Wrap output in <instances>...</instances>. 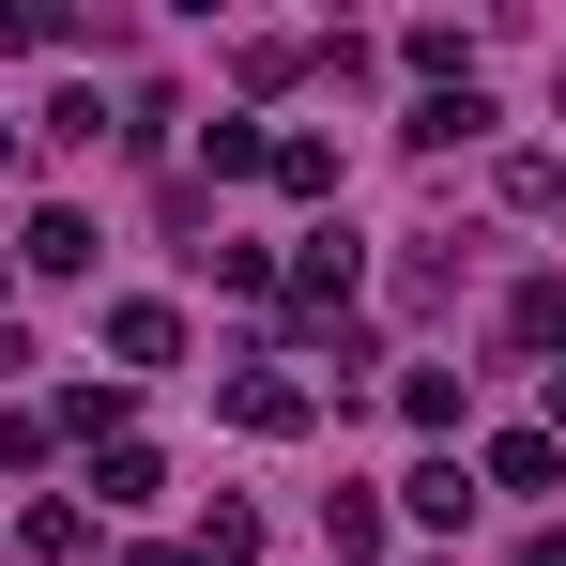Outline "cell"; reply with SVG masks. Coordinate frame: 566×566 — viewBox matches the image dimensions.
Segmentation results:
<instances>
[{
    "label": "cell",
    "mask_w": 566,
    "mask_h": 566,
    "mask_svg": "<svg viewBox=\"0 0 566 566\" xmlns=\"http://www.w3.org/2000/svg\"><path fill=\"white\" fill-rule=\"evenodd\" d=\"M15 552H31V566H77V552H93V505H77V490H46V505L15 521Z\"/></svg>",
    "instance_id": "9"
},
{
    "label": "cell",
    "mask_w": 566,
    "mask_h": 566,
    "mask_svg": "<svg viewBox=\"0 0 566 566\" xmlns=\"http://www.w3.org/2000/svg\"><path fill=\"white\" fill-rule=\"evenodd\" d=\"M474 490H521V505H536V490H566V444L552 429H505V444L474 460Z\"/></svg>",
    "instance_id": "6"
},
{
    "label": "cell",
    "mask_w": 566,
    "mask_h": 566,
    "mask_svg": "<svg viewBox=\"0 0 566 566\" xmlns=\"http://www.w3.org/2000/svg\"><path fill=\"white\" fill-rule=\"evenodd\" d=\"M276 199H337V138H306V123H276V169H261Z\"/></svg>",
    "instance_id": "12"
},
{
    "label": "cell",
    "mask_w": 566,
    "mask_h": 566,
    "mask_svg": "<svg viewBox=\"0 0 566 566\" xmlns=\"http://www.w3.org/2000/svg\"><path fill=\"white\" fill-rule=\"evenodd\" d=\"M199 169H214V185H261V169H276V123H245V107L199 123Z\"/></svg>",
    "instance_id": "8"
},
{
    "label": "cell",
    "mask_w": 566,
    "mask_h": 566,
    "mask_svg": "<svg viewBox=\"0 0 566 566\" xmlns=\"http://www.w3.org/2000/svg\"><path fill=\"white\" fill-rule=\"evenodd\" d=\"M46 429H77V444H123V429H138V398H123V382H77Z\"/></svg>",
    "instance_id": "15"
},
{
    "label": "cell",
    "mask_w": 566,
    "mask_h": 566,
    "mask_svg": "<svg viewBox=\"0 0 566 566\" xmlns=\"http://www.w3.org/2000/svg\"><path fill=\"white\" fill-rule=\"evenodd\" d=\"M138 566H185V552H138Z\"/></svg>",
    "instance_id": "22"
},
{
    "label": "cell",
    "mask_w": 566,
    "mask_h": 566,
    "mask_svg": "<svg viewBox=\"0 0 566 566\" xmlns=\"http://www.w3.org/2000/svg\"><path fill=\"white\" fill-rule=\"evenodd\" d=\"M185 566H261V505H214V521H199V552Z\"/></svg>",
    "instance_id": "16"
},
{
    "label": "cell",
    "mask_w": 566,
    "mask_h": 566,
    "mask_svg": "<svg viewBox=\"0 0 566 566\" xmlns=\"http://www.w3.org/2000/svg\"><path fill=\"white\" fill-rule=\"evenodd\" d=\"M0 169H15V123H0Z\"/></svg>",
    "instance_id": "21"
},
{
    "label": "cell",
    "mask_w": 566,
    "mask_h": 566,
    "mask_svg": "<svg viewBox=\"0 0 566 566\" xmlns=\"http://www.w3.org/2000/svg\"><path fill=\"white\" fill-rule=\"evenodd\" d=\"M322 552H337V566H382V552H398V521H382L368 490H322Z\"/></svg>",
    "instance_id": "7"
},
{
    "label": "cell",
    "mask_w": 566,
    "mask_h": 566,
    "mask_svg": "<svg viewBox=\"0 0 566 566\" xmlns=\"http://www.w3.org/2000/svg\"><path fill=\"white\" fill-rule=\"evenodd\" d=\"M505 353H566V276H521V291H505Z\"/></svg>",
    "instance_id": "11"
},
{
    "label": "cell",
    "mask_w": 566,
    "mask_h": 566,
    "mask_svg": "<svg viewBox=\"0 0 566 566\" xmlns=\"http://www.w3.org/2000/svg\"><path fill=\"white\" fill-rule=\"evenodd\" d=\"M15 276H93V214H77V199H46V214L15 230Z\"/></svg>",
    "instance_id": "4"
},
{
    "label": "cell",
    "mask_w": 566,
    "mask_h": 566,
    "mask_svg": "<svg viewBox=\"0 0 566 566\" xmlns=\"http://www.w3.org/2000/svg\"><path fill=\"white\" fill-rule=\"evenodd\" d=\"M214 413H230L245 444H291V429H306L322 398H306V382H291V368H230V382H214Z\"/></svg>",
    "instance_id": "1"
},
{
    "label": "cell",
    "mask_w": 566,
    "mask_h": 566,
    "mask_svg": "<svg viewBox=\"0 0 566 566\" xmlns=\"http://www.w3.org/2000/svg\"><path fill=\"white\" fill-rule=\"evenodd\" d=\"M398 521H413V536H460L474 521V460H413L398 474Z\"/></svg>",
    "instance_id": "3"
},
{
    "label": "cell",
    "mask_w": 566,
    "mask_h": 566,
    "mask_svg": "<svg viewBox=\"0 0 566 566\" xmlns=\"http://www.w3.org/2000/svg\"><path fill=\"white\" fill-rule=\"evenodd\" d=\"M154 490H169V460H154V444L123 429V444H107V460H93V505H154Z\"/></svg>",
    "instance_id": "14"
},
{
    "label": "cell",
    "mask_w": 566,
    "mask_h": 566,
    "mask_svg": "<svg viewBox=\"0 0 566 566\" xmlns=\"http://www.w3.org/2000/svg\"><path fill=\"white\" fill-rule=\"evenodd\" d=\"M521 566H566V521H536V552H521Z\"/></svg>",
    "instance_id": "19"
},
{
    "label": "cell",
    "mask_w": 566,
    "mask_h": 566,
    "mask_svg": "<svg viewBox=\"0 0 566 566\" xmlns=\"http://www.w3.org/2000/svg\"><path fill=\"white\" fill-rule=\"evenodd\" d=\"M353 276H368V245H353V230L322 214V230H306V261H291V291H306V322H337V306H353Z\"/></svg>",
    "instance_id": "2"
},
{
    "label": "cell",
    "mask_w": 566,
    "mask_h": 566,
    "mask_svg": "<svg viewBox=\"0 0 566 566\" xmlns=\"http://www.w3.org/2000/svg\"><path fill=\"white\" fill-rule=\"evenodd\" d=\"M505 214H566V154H505Z\"/></svg>",
    "instance_id": "17"
},
{
    "label": "cell",
    "mask_w": 566,
    "mask_h": 566,
    "mask_svg": "<svg viewBox=\"0 0 566 566\" xmlns=\"http://www.w3.org/2000/svg\"><path fill=\"white\" fill-rule=\"evenodd\" d=\"M398 413H413V429L444 444V429H460V413H474V382H460V368H398Z\"/></svg>",
    "instance_id": "13"
},
{
    "label": "cell",
    "mask_w": 566,
    "mask_h": 566,
    "mask_svg": "<svg viewBox=\"0 0 566 566\" xmlns=\"http://www.w3.org/2000/svg\"><path fill=\"white\" fill-rule=\"evenodd\" d=\"M398 138H413V154H460V138H490V93H413Z\"/></svg>",
    "instance_id": "10"
},
{
    "label": "cell",
    "mask_w": 566,
    "mask_h": 566,
    "mask_svg": "<svg viewBox=\"0 0 566 566\" xmlns=\"http://www.w3.org/2000/svg\"><path fill=\"white\" fill-rule=\"evenodd\" d=\"M552 444H566V368H552Z\"/></svg>",
    "instance_id": "20"
},
{
    "label": "cell",
    "mask_w": 566,
    "mask_h": 566,
    "mask_svg": "<svg viewBox=\"0 0 566 566\" xmlns=\"http://www.w3.org/2000/svg\"><path fill=\"white\" fill-rule=\"evenodd\" d=\"M0 46H77V31H62L46 0H0Z\"/></svg>",
    "instance_id": "18"
},
{
    "label": "cell",
    "mask_w": 566,
    "mask_h": 566,
    "mask_svg": "<svg viewBox=\"0 0 566 566\" xmlns=\"http://www.w3.org/2000/svg\"><path fill=\"white\" fill-rule=\"evenodd\" d=\"M107 353H123V368H169V353H185V306H169V291H123V306H107Z\"/></svg>",
    "instance_id": "5"
}]
</instances>
